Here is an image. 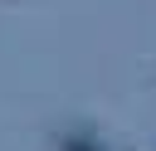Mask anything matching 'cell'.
<instances>
[{
    "instance_id": "6da1fadb",
    "label": "cell",
    "mask_w": 156,
    "mask_h": 151,
    "mask_svg": "<svg viewBox=\"0 0 156 151\" xmlns=\"http://www.w3.org/2000/svg\"><path fill=\"white\" fill-rule=\"evenodd\" d=\"M127 151H156V146H141V141H136V146H127Z\"/></svg>"
}]
</instances>
